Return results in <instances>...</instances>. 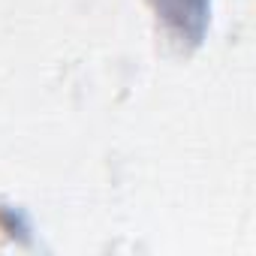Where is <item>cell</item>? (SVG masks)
<instances>
[{"instance_id":"obj_1","label":"cell","mask_w":256,"mask_h":256,"mask_svg":"<svg viewBox=\"0 0 256 256\" xmlns=\"http://www.w3.org/2000/svg\"><path fill=\"white\" fill-rule=\"evenodd\" d=\"M157 22L178 48H196L208 30L211 0H148Z\"/></svg>"}]
</instances>
